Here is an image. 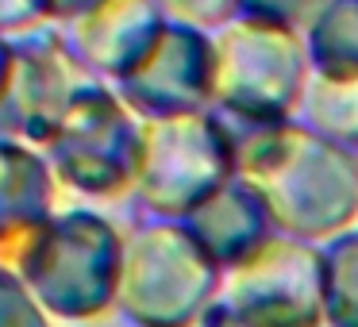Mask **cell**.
Returning <instances> with one entry per match:
<instances>
[{
  "label": "cell",
  "mask_w": 358,
  "mask_h": 327,
  "mask_svg": "<svg viewBox=\"0 0 358 327\" xmlns=\"http://www.w3.org/2000/svg\"><path fill=\"white\" fill-rule=\"evenodd\" d=\"M231 166L227 131L201 112L143 119L135 193L155 216H193Z\"/></svg>",
  "instance_id": "obj_4"
},
{
  "label": "cell",
  "mask_w": 358,
  "mask_h": 327,
  "mask_svg": "<svg viewBox=\"0 0 358 327\" xmlns=\"http://www.w3.org/2000/svg\"><path fill=\"white\" fill-rule=\"evenodd\" d=\"M89 81L58 24L12 35V62L0 85V135L43 147Z\"/></svg>",
  "instance_id": "obj_5"
},
{
  "label": "cell",
  "mask_w": 358,
  "mask_h": 327,
  "mask_svg": "<svg viewBox=\"0 0 358 327\" xmlns=\"http://www.w3.org/2000/svg\"><path fill=\"white\" fill-rule=\"evenodd\" d=\"M212 78L216 62L208 54V43L193 27L166 24L147 58L112 89L135 116L158 119L196 112V104L212 96Z\"/></svg>",
  "instance_id": "obj_6"
},
{
  "label": "cell",
  "mask_w": 358,
  "mask_h": 327,
  "mask_svg": "<svg viewBox=\"0 0 358 327\" xmlns=\"http://www.w3.org/2000/svg\"><path fill=\"white\" fill-rule=\"evenodd\" d=\"M143 124L116 96V89L89 81L58 131L43 143L58 185L85 196H120L135 189Z\"/></svg>",
  "instance_id": "obj_3"
},
{
  "label": "cell",
  "mask_w": 358,
  "mask_h": 327,
  "mask_svg": "<svg viewBox=\"0 0 358 327\" xmlns=\"http://www.w3.org/2000/svg\"><path fill=\"white\" fill-rule=\"evenodd\" d=\"M55 189L58 177L39 147L0 135V266L55 216Z\"/></svg>",
  "instance_id": "obj_8"
},
{
  "label": "cell",
  "mask_w": 358,
  "mask_h": 327,
  "mask_svg": "<svg viewBox=\"0 0 358 327\" xmlns=\"http://www.w3.org/2000/svg\"><path fill=\"white\" fill-rule=\"evenodd\" d=\"M50 24V0H0V35H24Z\"/></svg>",
  "instance_id": "obj_11"
},
{
  "label": "cell",
  "mask_w": 358,
  "mask_h": 327,
  "mask_svg": "<svg viewBox=\"0 0 358 327\" xmlns=\"http://www.w3.org/2000/svg\"><path fill=\"white\" fill-rule=\"evenodd\" d=\"M124 242L96 212H55L4 270L55 319H96L116 304Z\"/></svg>",
  "instance_id": "obj_1"
},
{
  "label": "cell",
  "mask_w": 358,
  "mask_h": 327,
  "mask_svg": "<svg viewBox=\"0 0 358 327\" xmlns=\"http://www.w3.org/2000/svg\"><path fill=\"white\" fill-rule=\"evenodd\" d=\"M212 262L189 227L139 224L124 239L116 308L139 327H185L212 289Z\"/></svg>",
  "instance_id": "obj_2"
},
{
  "label": "cell",
  "mask_w": 358,
  "mask_h": 327,
  "mask_svg": "<svg viewBox=\"0 0 358 327\" xmlns=\"http://www.w3.org/2000/svg\"><path fill=\"white\" fill-rule=\"evenodd\" d=\"M96 4H101V0H50V24H70V20L85 16Z\"/></svg>",
  "instance_id": "obj_12"
},
{
  "label": "cell",
  "mask_w": 358,
  "mask_h": 327,
  "mask_svg": "<svg viewBox=\"0 0 358 327\" xmlns=\"http://www.w3.org/2000/svg\"><path fill=\"white\" fill-rule=\"evenodd\" d=\"M8 62H12V39L0 35V85H4V73H8Z\"/></svg>",
  "instance_id": "obj_13"
},
{
  "label": "cell",
  "mask_w": 358,
  "mask_h": 327,
  "mask_svg": "<svg viewBox=\"0 0 358 327\" xmlns=\"http://www.w3.org/2000/svg\"><path fill=\"white\" fill-rule=\"evenodd\" d=\"M0 327H50V319L39 308V300L4 266H0Z\"/></svg>",
  "instance_id": "obj_9"
},
{
  "label": "cell",
  "mask_w": 358,
  "mask_h": 327,
  "mask_svg": "<svg viewBox=\"0 0 358 327\" xmlns=\"http://www.w3.org/2000/svg\"><path fill=\"white\" fill-rule=\"evenodd\" d=\"M166 20L150 0H101L85 16L58 24L78 62L93 81H112L135 70L158 43Z\"/></svg>",
  "instance_id": "obj_7"
},
{
  "label": "cell",
  "mask_w": 358,
  "mask_h": 327,
  "mask_svg": "<svg viewBox=\"0 0 358 327\" xmlns=\"http://www.w3.org/2000/svg\"><path fill=\"white\" fill-rule=\"evenodd\" d=\"M150 4L162 12L166 24L193 27V31H201V27L224 20L227 8H231V0H150Z\"/></svg>",
  "instance_id": "obj_10"
}]
</instances>
